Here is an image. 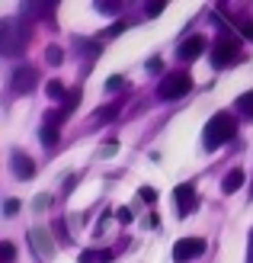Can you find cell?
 Masks as SVG:
<instances>
[{
  "instance_id": "6da1fadb",
  "label": "cell",
  "mask_w": 253,
  "mask_h": 263,
  "mask_svg": "<svg viewBox=\"0 0 253 263\" xmlns=\"http://www.w3.org/2000/svg\"><path fill=\"white\" fill-rule=\"evenodd\" d=\"M26 45H29V26L23 20L10 16L0 23V51L4 55H23Z\"/></svg>"
},
{
  "instance_id": "7a4b0ae2",
  "label": "cell",
  "mask_w": 253,
  "mask_h": 263,
  "mask_svg": "<svg viewBox=\"0 0 253 263\" xmlns=\"http://www.w3.org/2000/svg\"><path fill=\"white\" fill-rule=\"evenodd\" d=\"M234 135H237V119H234L231 112H215L208 119V125H205L202 141H205L208 151H215V148H221L224 141H231Z\"/></svg>"
},
{
  "instance_id": "3957f363",
  "label": "cell",
  "mask_w": 253,
  "mask_h": 263,
  "mask_svg": "<svg viewBox=\"0 0 253 263\" xmlns=\"http://www.w3.org/2000/svg\"><path fill=\"white\" fill-rule=\"evenodd\" d=\"M192 90V77L186 74V71H173V74H167L164 81H161V87H157V97L161 100H180V97H186Z\"/></svg>"
},
{
  "instance_id": "277c9868",
  "label": "cell",
  "mask_w": 253,
  "mask_h": 263,
  "mask_svg": "<svg viewBox=\"0 0 253 263\" xmlns=\"http://www.w3.org/2000/svg\"><path fill=\"white\" fill-rule=\"evenodd\" d=\"M237 58H241V45H237V39L221 35L215 42V48H211V64H215V68H228V64H234Z\"/></svg>"
},
{
  "instance_id": "5b68a950",
  "label": "cell",
  "mask_w": 253,
  "mask_h": 263,
  "mask_svg": "<svg viewBox=\"0 0 253 263\" xmlns=\"http://www.w3.org/2000/svg\"><path fill=\"white\" fill-rule=\"evenodd\" d=\"M199 254H205V241L202 238H180L177 244H173V260L177 263H189Z\"/></svg>"
},
{
  "instance_id": "8992f818",
  "label": "cell",
  "mask_w": 253,
  "mask_h": 263,
  "mask_svg": "<svg viewBox=\"0 0 253 263\" xmlns=\"http://www.w3.org/2000/svg\"><path fill=\"white\" fill-rule=\"evenodd\" d=\"M173 199H177V215H180V218L192 215V212H196V205H199L192 183H180V186L173 190Z\"/></svg>"
},
{
  "instance_id": "52a82bcc",
  "label": "cell",
  "mask_w": 253,
  "mask_h": 263,
  "mask_svg": "<svg viewBox=\"0 0 253 263\" xmlns=\"http://www.w3.org/2000/svg\"><path fill=\"white\" fill-rule=\"evenodd\" d=\"M81 97H84V90H81V87H74V90H71V93H68V100H64V103H61V109H58L55 116H51V112H48V125H55V128H58V125H61L64 119H68V116H71V112H74L77 106H81Z\"/></svg>"
},
{
  "instance_id": "ba28073f",
  "label": "cell",
  "mask_w": 253,
  "mask_h": 263,
  "mask_svg": "<svg viewBox=\"0 0 253 263\" xmlns=\"http://www.w3.org/2000/svg\"><path fill=\"white\" fill-rule=\"evenodd\" d=\"M35 84H38V71L29 68V64H20V68L13 71V90H16V93H29Z\"/></svg>"
},
{
  "instance_id": "9c48e42d",
  "label": "cell",
  "mask_w": 253,
  "mask_h": 263,
  "mask_svg": "<svg viewBox=\"0 0 253 263\" xmlns=\"http://www.w3.org/2000/svg\"><path fill=\"white\" fill-rule=\"evenodd\" d=\"M29 244L35 247V254H38V257H45V260H48L51 254H55V244H51V234H48L45 228H32V231H29Z\"/></svg>"
},
{
  "instance_id": "30bf717a",
  "label": "cell",
  "mask_w": 253,
  "mask_h": 263,
  "mask_svg": "<svg viewBox=\"0 0 253 263\" xmlns=\"http://www.w3.org/2000/svg\"><path fill=\"white\" fill-rule=\"evenodd\" d=\"M13 174H16L20 180H29L32 174H35V161H32V157L29 154H23V151H13Z\"/></svg>"
},
{
  "instance_id": "8fae6325",
  "label": "cell",
  "mask_w": 253,
  "mask_h": 263,
  "mask_svg": "<svg viewBox=\"0 0 253 263\" xmlns=\"http://www.w3.org/2000/svg\"><path fill=\"white\" fill-rule=\"evenodd\" d=\"M205 51V39L202 35H189L186 42L180 45V58H186V61H192V58H199Z\"/></svg>"
},
{
  "instance_id": "7c38bea8",
  "label": "cell",
  "mask_w": 253,
  "mask_h": 263,
  "mask_svg": "<svg viewBox=\"0 0 253 263\" xmlns=\"http://www.w3.org/2000/svg\"><path fill=\"white\" fill-rule=\"evenodd\" d=\"M241 186H244V170H241V167L228 170V174H224V180H221V190L231 196V193H237Z\"/></svg>"
},
{
  "instance_id": "4fadbf2b",
  "label": "cell",
  "mask_w": 253,
  "mask_h": 263,
  "mask_svg": "<svg viewBox=\"0 0 253 263\" xmlns=\"http://www.w3.org/2000/svg\"><path fill=\"white\" fill-rule=\"evenodd\" d=\"M112 260V251H84L81 254V263H109Z\"/></svg>"
},
{
  "instance_id": "5bb4252c",
  "label": "cell",
  "mask_w": 253,
  "mask_h": 263,
  "mask_svg": "<svg viewBox=\"0 0 253 263\" xmlns=\"http://www.w3.org/2000/svg\"><path fill=\"white\" fill-rule=\"evenodd\" d=\"M45 93H48V100H61V103H64V100H68V93H71V90L64 87L61 81H51V84L45 87Z\"/></svg>"
},
{
  "instance_id": "9a60e30c",
  "label": "cell",
  "mask_w": 253,
  "mask_h": 263,
  "mask_svg": "<svg viewBox=\"0 0 253 263\" xmlns=\"http://www.w3.org/2000/svg\"><path fill=\"white\" fill-rule=\"evenodd\" d=\"M119 109H122V103H109V106H103V109L96 112V122H109V119H115Z\"/></svg>"
},
{
  "instance_id": "2e32d148",
  "label": "cell",
  "mask_w": 253,
  "mask_h": 263,
  "mask_svg": "<svg viewBox=\"0 0 253 263\" xmlns=\"http://www.w3.org/2000/svg\"><path fill=\"white\" fill-rule=\"evenodd\" d=\"M42 144H45V148H55V144H58V128L55 125H45L42 128Z\"/></svg>"
},
{
  "instance_id": "e0dca14e",
  "label": "cell",
  "mask_w": 253,
  "mask_h": 263,
  "mask_svg": "<svg viewBox=\"0 0 253 263\" xmlns=\"http://www.w3.org/2000/svg\"><path fill=\"white\" fill-rule=\"evenodd\" d=\"M237 109L247 112V116H253V90H250V93H241V97H237Z\"/></svg>"
},
{
  "instance_id": "ac0fdd59",
  "label": "cell",
  "mask_w": 253,
  "mask_h": 263,
  "mask_svg": "<svg viewBox=\"0 0 253 263\" xmlns=\"http://www.w3.org/2000/svg\"><path fill=\"white\" fill-rule=\"evenodd\" d=\"M231 23L244 32V39H253V23H250V20H244V16H231Z\"/></svg>"
},
{
  "instance_id": "d6986e66",
  "label": "cell",
  "mask_w": 253,
  "mask_h": 263,
  "mask_svg": "<svg viewBox=\"0 0 253 263\" xmlns=\"http://www.w3.org/2000/svg\"><path fill=\"white\" fill-rule=\"evenodd\" d=\"M45 61H48V64H61V61H64V51H61L58 45H48V48H45Z\"/></svg>"
},
{
  "instance_id": "ffe728a7",
  "label": "cell",
  "mask_w": 253,
  "mask_h": 263,
  "mask_svg": "<svg viewBox=\"0 0 253 263\" xmlns=\"http://www.w3.org/2000/svg\"><path fill=\"white\" fill-rule=\"evenodd\" d=\"M32 13H38V16H48V13H55V4H29Z\"/></svg>"
},
{
  "instance_id": "44dd1931",
  "label": "cell",
  "mask_w": 253,
  "mask_h": 263,
  "mask_svg": "<svg viewBox=\"0 0 253 263\" xmlns=\"http://www.w3.org/2000/svg\"><path fill=\"white\" fill-rule=\"evenodd\" d=\"M138 196H141V202H157V190H151V186H141Z\"/></svg>"
},
{
  "instance_id": "7402d4cb",
  "label": "cell",
  "mask_w": 253,
  "mask_h": 263,
  "mask_svg": "<svg viewBox=\"0 0 253 263\" xmlns=\"http://www.w3.org/2000/svg\"><path fill=\"white\" fill-rule=\"evenodd\" d=\"M13 257H16V251H13V244L7 241L4 247H0V260H4V263H13Z\"/></svg>"
},
{
  "instance_id": "603a6c76",
  "label": "cell",
  "mask_w": 253,
  "mask_h": 263,
  "mask_svg": "<svg viewBox=\"0 0 253 263\" xmlns=\"http://www.w3.org/2000/svg\"><path fill=\"white\" fill-rule=\"evenodd\" d=\"M48 205H51V196H35V202H32V209H35V212H45Z\"/></svg>"
},
{
  "instance_id": "cb8c5ba5",
  "label": "cell",
  "mask_w": 253,
  "mask_h": 263,
  "mask_svg": "<svg viewBox=\"0 0 253 263\" xmlns=\"http://www.w3.org/2000/svg\"><path fill=\"white\" fill-rule=\"evenodd\" d=\"M164 0H154V4H148V16H161V13H164Z\"/></svg>"
},
{
  "instance_id": "d4e9b609",
  "label": "cell",
  "mask_w": 253,
  "mask_h": 263,
  "mask_svg": "<svg viewBox=\"0 0 253 263\" xmlns=\"http://www.w3.org/2000/svg\"><path fill=\"white\" fill-rule=\"evenodd\" d=\"M122 84H125V81H122V77H119V74H112L109 81H106V87H109V90H122Z\"/></svg>"
},
{
  "instance_id": "484cf974",
  "label": "cell",
  "mask_w": 253,
  "mask_h": 263,
  "mask_svg": "<svg viewBox=\"0 0 253 263\" xmlns=\"http://www.w3.org/2000/svg\"><path fill=\"white\" fill-rule=\"evenodd\" d=\"M115 218H119V221H131V209H128V205L115 209Z\"/></svg>"
},
{
  "instance_id": "4316f807",
  "label": "cell",
  "mask_w": 253,
  "mask_h": 263,
  "mask_svg": "<svg viewBox=\"0 0 253 263\" xmlns=\"http://www.w3.org/2000/svg\"><path fill=\"white\" fill-rule=\"evenodd\" d=\"M119 32H125V23H122V20H119V23H112L109 29H106V35H119Z\"/></svg>"
},
{
  "instance_id": "83f0119b",
  "label": "cell",
  "mask_w": 253,
  "mask_h": 263,
  "mask_svg": "<svg viewBox=\"0 0 253 263\" xmlns=\"http://www.w3.org/2000/svg\"><path fill=\"white\" fill-rule=\"evenodd\" d=\"M4 209H7V215H16V212H20V199H7Z\"/></svg>"
},
{
  "instance_id": "f1b7e54d",
  "label": "cell",
  "mask_w": 253,
  "mask_h": 263,
  "mask_svg": "<svg viewBox=\"0 0 253 263\" xmlns=\"http://www.w3.org/2000/svg\"><path fill=\"white\" fill-rule=\"evenodd\" d=\"M100 10H106V13H115V10H119V4H112V0H106V4H100Z\"/></svg>"
},
{
  "instance_id": "f546056e",
  "label": "cell",
  "mask_w": 253,
  "mask_h": 263,
  "mask_svg": "<svg viewBox=\"0 0 253 263\" xmlns=\"http://www.w3.org/2000/svg\"><path fill=\"white\" fill-rule=\"evenodd\" d=\"M161 68H164L161 58H151V61H148V71H161Z\"/></svg>"
},
{
  "instance_id": "4dcf8cb0",
  "label": "cell",
  "mask_w": 253,
  "mask_h": 263,
  "mask_svg": "<svg viewBox=\"0 0 253 263\" xmlns=\"http://www.w3.org/2000/svg\"><path fill=\"white\" fill-rule=\"evenodd\" d=\"M247 263H253V234H250V254H247Z\"/></svg>"
}]
</instances>
